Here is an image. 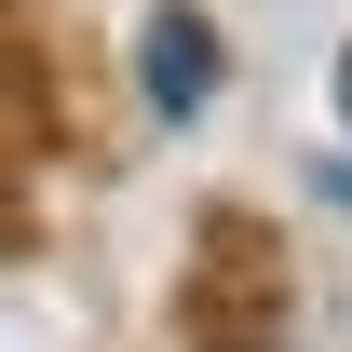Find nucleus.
I'll return each mask as SVG.
<instances>
[{"instance_id":"nucleus-1","label":"nucleus","mask_w":352,"mask_h":352,"mask_svg":"<svg viewBox=\"0 0 352 352\" xmlns=\"http://www.w3.org/2000/svg\"><path fill=\"white\" fill-rule=\"evenodd\" d=\"M244 244H258L244 217H217V230H204V285H190V352H271V325H258V285H244Z\"/></svg>"},{"instance_id":"nucleus-2","label":"nucleus","mask_w":352,"mask_h":352,"mask_svg":"<svg viewBox=\"0 0 352 352\" xmlns=\"http://www.w3.org/2000/svg\"><path fill=\"white\" fill-rule=\"evenodd\" d=\"M204 95H217V28H204L190 0H163V14H149V109H176V122H190Z\"/></svg>"},{"instance_id":"nucleus-3","label":"nucleus","mask_w":352,"mask_h":352,"mask_svg":"<svg viewBox=\"0 0 352 352\" xmlns=\"http://www.w3.org/2000/svg\"><path fill=\"white\" fill-rule=\"evenodd\" d=\"M339 109H352V54H339Z\"/></svg>"}]
</instances>
